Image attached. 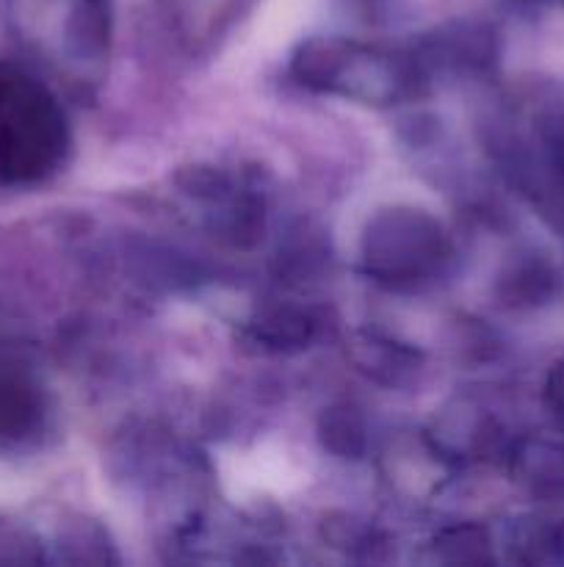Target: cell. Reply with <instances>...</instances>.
<instances>
[{
    "mask_svg": "<svg viewBox=\"0 0 564 567\" xmlns=\"http://www.w3.org/2000/svg\"><path fill=\"white\" fill-rule=\"evenodd\" d=\"M66 153V122L53 94L17 66L0 64V186L48 177Z\"/></svg>",
    "mask_w": 564,
    "mask_h": 567,
    "instance_id": "6da1fadb",
    "label": "cell"
},
{
    "mask_svg": "<svg viewBox=\"0 0 564 567\" xmlns=\"http://www.w3.org/2000/svg\"><path fill=\"white\" fill-rule=\"evenodd\" d=\"M22 410H25V404H22L17 388L11 382L0 380V435L17 430Z\"/></svg>",
    "mask_w": 564,
    "mask_h": 567,
    "instance_id": "7a4b0ae2",
    "label": "cell"
}]
</instances>
